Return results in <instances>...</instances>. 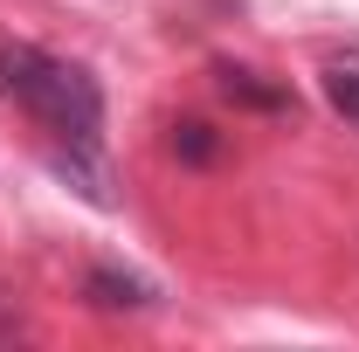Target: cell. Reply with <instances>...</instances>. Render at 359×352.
<instances>
[{
  "instance_id": "277c9868",
  "label": "cell",
  "mask_w": 359,
  "mask_h": 352,
  "mask_svg": "<svg viewBox=\"0 0 359 352\" xmlns=\"http://www.w3.org/2000/svg\"><path fill=\"white\" fill-rule=\"evenodd\" d=\"M173 159H187V166H215V159H222V132L201 125V118H180V125H173Z\"/></svg>"
},
{
  "instance_id": "5b68a950",
  "label": "cell",
  "mask_w": 359,
  "mask_h": 352,
  "mask_svg": "<svg viewBox=\"0 0 359 352\" xmlns=\"http://www.w3.org/2000/svg\"><path fill=\"white\" fill-rule=\"evenodd\" d=\"M325 104L359 132V62H332V69H325Z\"/></svg>"
},
{
  "instance_id": "7a4b0ae2",
  "label": "cell",
  "mask_w": 359,
  "mask_h": 352,
  "mask_svg": "<svg viewBox=\"0 0 359 352\" xmlns=\"http://www.w3.org/2000/svg\"><path fill=\"white\" fill-rule=\"evenodd\" d=\"M83 297L97 311H152L159 304V290H152L138 269H118V263H90L83 269Z\"/></svg>"
},
{
  "instance_id": "6da1fadb",
  "label": "cell",
  "mask_w": 359,
  "mask_h": 352,
  "mask_svg": "<svg viewBox=\"0 0 359 352\" xmlns=\"http://www.w3.org/2000/svg\"><path fill=\"white\" fill-rule=\"evenodd\" d=\"M0 97L28 111L48 132V166L83 194L90 208H111V166H104V83L83 62L42 42H0Z\"/></svg>"
},
{
  "instance_id": "3957f363",
  "label": "cell",
  "mask_w": 359,
  "mask_h": 352,
  "mask_svg": "<svg viewBox=\"0 0 359 352\" xmlns=\"http://www.w3.org/2000/svg\"><path fill=\"white\" fill-rule=\"evenodd\" d=\"M215 83H222V97L242 104V111H297L290 83H263V69H249V62H215Z\"/></svg>"
}]
</instances>
